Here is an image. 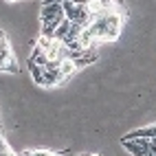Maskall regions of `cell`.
Wrapping results in <instances>:
<instances>
[{"instance_id":"7a4b0ae2","label":"cell","mask_w":156,"mask_h":156,"mask_svg":"<svg viewBox=\"0 0 156 156\" xmlns=\"http://www.w3.org/2000/svg\"><path fill=\"white\" fill-rule=\"evenodd\" d=\"M152 141L154 139H121L123 147L132 156H154L152 154Z\"/></svg>"},{"instance_id":"30bf717a","label":"cell","mask_w":156,"mask_h":156,"mask_svg":"<svg viewBox=\"0 0 156 156\" xmlns=\"http://www.w3.org/2000/svg\"><path fill=\"white\" fill-rule=\"evenodd\" d=\"M0 139H2V134H0Z\"/></svg>"},{"instance_id":"9c48e42d","label":"cell","mask_w":156,"mask_h":156,"mask_svg":"<svg viewBox=\"0 0 156 156\" xmlns=\"http://www.w3.org/2000/svg\"><path fill=\"white\" fill-rule=\"evenodd\" d=\"M79 156H86V154H79Z\"/></svg>"},{"instance_id":"ba28073f","label":"cell","mask_w":156,"mask_h":156,"mask_svg":"<svg viewBox=\"0 0 156 156\" xmlns=\"http://www.w3.org/2000/svg\"><path fill=\"white\" fill-rule=\"evenodd\" d=\"M9 2H18V0H9Z\"/></svg>"},{"instance_id":"5b68a950","label":"cell","mask_w":156,"mask_h":156,"mask_svg":"<svg viewBox=\"0 0 156 156\" xmlns=\"http://www.w3.org/2000/svg\"><path fill=\"white\" fill-rule=\"evenodd\" d=\"M75 70H77V66H75V62H73V59H64V62H62V66H59V73H62V77H64V79H68Z\"/></svg>"},{"instance_id":"8992f818","label":"cell","mask_w":156,"mask_h":156,"mask_svg":"<svg viewBox=\"0 0 156 156\" xmlns=\"http://www.w3.org/2000/svg\"><path fill=\"white\" fill-rule=\"evenodd\" d=\"M27 156H57V154L48 152V150H33V152H29Z\"/></svg>"},{"instance_id":"3957f363","label":"cell","mask_w":156,"mask_h":156,"mask_svg":"<svg viewBox=\"0 0 156 156\" xmlns=\"http://www.w3.org/2000/svg\"><path fill=\"white\" fill-rule=\"evenodd\" d=\"M29 73H31V77H33V81H35L37 86H44V75H46L44 66H40V64H33V62H29Z\"/></svg>"},{"instance_id":"277c9868","label":"cell","mask_w":156,"mask_h":156,"mask_svg":"<svg viewBox=\"0 0 156 156\" xmlns=\"http://www.w3.org/2000/svg\"><path fill=\"white\" fill-rule=\"evenodd\" d=\"M0 70H2V73H11V75H18V73H20V64L16 62L13 55H9L7 62H5L2 66H0Z\"/></svg>"},{"instance_id":"52a82bcc","label":"cell","mask_w":156,"mask_h":156,"mask_svg":"<svg viewBox=\"0 0 156 156\" xmlns=\"http://www.w3.org/2000/svg\"><path fill=\"white\" fill-rule=\"evenodd\" d=\"M88 156H99V154H88Z\"/></svg>"},{"instance_id":"6da1fadb","label":"cell","mask_w":156,"mask_h":156,"mask_svg":"<svg viewBox=\"0 0 156 156\" xmlns=\"http://www.w3.org/2000/svg\"><path fill=\"white\" fill-rule=\"evenodd\" d=\"M40 20H42V35L53 37L57 27L66 20L62 2H44L42 5V13H40Z\"/></svg>"}]
</instances>
